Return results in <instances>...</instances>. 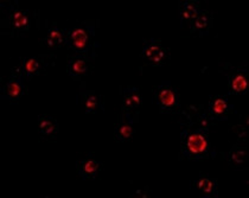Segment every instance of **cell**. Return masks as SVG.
<instances>
[{"mask_svg":"<svg viewBox=\"0 0 249 198\" xmlns=\"http://www.w3.org/2000/svg\"><path fill=\"white\" fill-rule=\"evenodd\" d=\"M185 121H180V156L191 161L215 158L216 152L210 143L209 128H204L192 118L190 110L183 114Z\"/></svg>","mask_w":249,"mask_h":198,"instance_id":"obj_1","label":"cell"},{"mask_svg":"<svg viewBox=\"0 0 249 198\" xmlns=\"http://www.w3.org/2000/svg\"><path fill=\"white\" fill-rule=\"evenodd\" d=\"M96 24L94 20L78 23L67 30V48L69 56H87L95 58Z\"/></svg>","mask_w":249,"mask_h":198,"instance_id":"obj_2","label":"cell"},{"mask_svg":"<svg viewBox=\"0 0 249 198\" xmlns=\"http://www.w3.org/2000/svg\"><path fill=\"white\" fill-rule=\"evenodd\" d=\"M4 18L1 19V28L10 30L13 36L24 35L31 28V13L21 10L16 5H1Z\"/></svg>","mask_w":249,"mask_h":198,"instance_id":"obj_3","label":"cell"},{"mask_svg":"<svg viewBox=\"0 0 249 198\" xmlns=\"http://www.w3.org/2000/svg\"><path fill=\"white\" fill-rule=\"evenodd\" d=\"M154 100L160 113H177L180 108L179 91L170 82L157 86L153 90Z\"/></svg>","mask_w":249,"mask_h":198,"instance_id":"obj_4","label":"cell"},{"mask_svg":"<svg viewBox=\"0 0 249 198\" xmlns=\"http://www.w3.org/2000/svg\"><path fill=\"white\" fill-rule=\"evenodd\" d=\"M55 61L53 55H40L34 57H25L21 59L19 64L13 67L12 69L20 74L26 80H31L35 76L43 74L47 70L50 62Z\"/></svg>","mask_w":249,"mask_h":198,"instance_id":"obj_5","label":"cell"},{"mask_svg":"<svg viewBox=\"0 0 249 198\" xmlns=\"http://www.w3.org/2000/svg\"><path fill=\"white\" fill-rule=\"evenodd\" d=\"M26 91L28 89L25 86V78L17 72L11 69V75L0 87V99L7 100L12 104H17L26 94Z\"/></svg>","mask_w":249,"mask_h":198,"instance_id":"obj_6","label":"cell"},{"mask_svg":"<svg viewBox=\"0 0 249 198\" xmlns=\"http://www.w3.org/2000/svg\"><path fill=\"white\" fill-rule=\"evenodd\" d=\"M224 69H221V74L228 77V94L242 95L248 90L249 72L245 68H237L230 63H224Z\"/></svg>","mask_w":249,"mask_h":198,"instance_id":"obj_7","label":"cell"},{"mask_svg":"<svg viewBox=\"0 0 249 198\" xmlns=\"http://www.w3.org/2000/svg\"><path fill=\"white\" fill-rule=\"evenodd\" d=\"M140 57L144 58L146 64H148V66H163V64H166L170 59V50L163 47L160 40L148 39L146 40Z\"/></svg>","mask_w":249,"mask_h":198,"instance_id":"obj_8","label":"cell"},{"mask_svg":"<svg viewBox=\"0 0 249 198\" xmlns=\"http://www.w3.org/2000/svg\"><path fill=\"white\" fill-rule=\"evenodd\" d=\"M205 113L210 120L224 121L230 114L235 113V107L234 105L229 104L226 96L215 95V96H210L209 108Z\"/></svg>","mask_w":249,"mask_h":198,"instance_id":"obj_9","label":"cell"},{"mask_svg":"<svg viewBox=\"0 0 249 198\" xmlns=\"http://www.w3.org/2000/svg\"><path fill=\"white\" fill-rule=\"evenodd\" d=\"M123 108L121 110L134 119L135 123H138L139 118L140 107H142V95L140 90L137 87H126L123 89Z\"/></svg>","mask_w":249,"mask_h":198,"instance_id":"obj_10","label":"cell"},{"mask_svg":"<svg viewBox=\"0 0 249 198\" xmlns=\"http://www.w3.org/2000/svg\"><path fill=\"white\" fill-rule=\"evenodd\" d=\"M93 57L87 56H68L67 72L68 75L75 81H80L81 78L87 76L90 70V62H93Z\"/></svg>","mask_w":249,"mask_h":198,"instance_id":"obj_11","label":"cell"},{"mask_svg":"<svg viewBox=\"0 0 249 198\" xmlns=\"http://www.w3.org/2000/svg\"><path fill=\"white\" fill-rule=\"evenodd\" d=\"M102 169V164L91 153L76 162V170L81 180H95Z\"/></svg>","mask_w":249,"mask_h":198,"instance_id":"obj_12","label":"cell"},{"mask_svg":"<svg viewBox=\"0 0 249 198\" xmlns=\"http://www.w3.org/2000/svg\"><path fill=\"white\" fill-rule=\"evenodd\" d=\"M77 102L83 106L85 112L87 114H95L99 112H104L105 101L104 96L99 95L91 90H81L77 96Z\"/></svg>","mask_w":249,"mask_h":198,"instance_id":"obj_13","label":"cell"},{"mask_svg":"<svg viewBox=\"0 0 249 198\" xmlns=\"http://www.w3.org/2000/svg\"><path fill=\"white\" fill-rule=\"evenodd\" d=\"M134 124H137L134 121V119H132L131 116L127 115L126 113L121 110L120 116H119V120L115 125L114 129V138L116 142L124 143L131 140L135 134Z\"/></svg>","mask_w":249,"mask_h":198,"instance_id":"obj_14","label":"cell"},{"mask_svg":"<svg viewBox=\"0 0 249 198\" xmlns=\"http://www.w3.org/2000/svg\"><path fill=\"white\" fill-rule=\"evenodd\" d=\"M223 159L228 162V165L232 169H246L248 165V151L246 144L240 142L230 150L228 153H223Z\"/></svg>","mask_w":249,"mask_h":198,"instance_id":"obj_15","label":"cell"},{"mask_svg":"<svg viewBox=\"0 0 249 198\" xmlns=\"http://www.w3.org/2000/svg\"><path fill=\"white\" fill-rule=\"evenodd\" d=\"M191 188L203 198H217V180L208 176H201L191 183Z\"/></svg>","mask_w":249,"mask_h":198,"instance_id":"obj_16","label":"cell"},{"mask_svg":"<svg viewBox=\"0 0 249 198\" xmlns=\"http://www.w3.org/2000/svg\"><path fill=\"white\" fill-rule=\"evenodd\" d=\"M213 13L208 10H202L196 18L191 21L190 31L191 35H198L199 37L207 36L213 29Z\"/></svg>","mask_w":249,"mask_h":198,"instance_id":"obj_17","label":"cell"},{"mask_svg":"<svg viewBox=\"0 0 249 198\" xmlns=\"http://www.w3.org/2000/svg\"><path fill=\"white\" fill-rule=\"evenodd\" d=\"M59 132L58 121L53 116L42 114L38 116V133L42 139L55 140Z\"/></svg>","mask_w":249,"mask_h":198,"instance_id":"obj_18","label":"cell"},{"mask_svg":"<svg viewBox=\"0 0 249 198\" xmlns=\"http://www.w3.org/2000/svg\"><path fill=\"white\" fill-rule=\"evenodd\" d=\"M67 44V30L59 29L58 26L53 25L49 29L48 35L42 39V45L49 50H56V49L64 47Z\"/></svg>","mask_w":249,"mask_h":198,"instance_id":"obj_19","label":"cell"},{"mask_svg":"<svg viewBox=\"0 0 249 198\" xmlns=\"http://www.w3.org/2000/svg\"><path fill=\"white\" fill-rule=\"evenodd\" d=\"M202 11L201 2L195 0H188V1L179 2V18L182 25L191 24V21L198 16Z\"/></svg>","mask_w":249,"mask_h":198,"instance_id":"obj_20","label":"cell"},{"mask_svg":"<svg viewBox=\"0 0 249 198\" xmlns=\"http://www.w3.org/2000/svg\"><path fill=\"white\" fill-rule=\"evenodd\" d=\"M151 195H152V192L150 191V189L146 186L145 189H140V190H135L133 192V195H132V197H150Z\"/></svg>","mask_w":249,"mask_h":198,"instance_id":"obj_21","label":"cell"}]
</instances>
